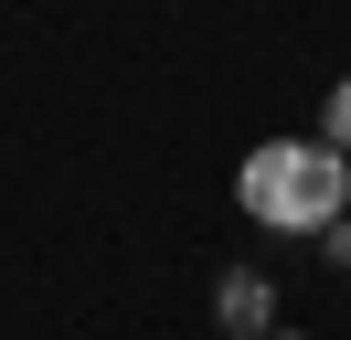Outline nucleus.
<instances>
[{
    "label": "nucleus",
    "mask_w": 351,
    "mask_h": 340,
    "mask_svg": "<svg viewBox=\"0 0 351 340\" xmlns=\"http://www.w3.org/2000/svg\"><path fill=\"white\" fill-rule=\"evenodd\" d=\"M234 202H245V223L308 234V245H319V234L351 212V160H341L330 138H266V149H245Z\"/></svg>",
    "instance_id": "f257e3e1"
},
{
    "label": "nucleus",
    "mask_w": 351,
    "mask_h": 340,
    "mask_svg": "<svg viewBox=\"0 0 351 340\" xmlns=\"http://www.w3.org/2000/svg\"><path fill=\"white\" fill-rule=\"evenodd\" d=\"M213 319H223L234 340H266V330H277V287H266V266H223V276H213Z\"/></svg>",
    "instance_id": "f03ea898"
},
{
    "label": "nucleus",
    "mask_w": 351,
    "mask_h": 340,
    "mask_svg": "<svg viewBox=\"0 0 351 340\" xmlns=\"http://www.w3.org/2000/svg\"><path fill=\"white\" fill-rule=\"evenodd\" d=\"M319 138H330V149H341V160H351V75L330 85V106H319Z\"/></svg>",
    "instance_id": "7ed1b4c3"
},
{
    "label": "nucleus",
    "mask_w": 351,
    "mask_h": 340,
    "mask_svg": "<svg viewBox=\"0 0 351 340\" xmlns=\"http://www.w3.org/2000/svg\"><path fill=\"white\" fill-rule=\"evenodd\" d=\"M319 255H330V266H351V212H341V223L319 234Z\"/></svg>",
    "instance_id": "20e7f679"
},
{
    "label": "nucleus",
    "mask_w": 351,
    "mask_h": 340,
    "mask_svg": "<svg viewBox=\"0 0 351 340\" xmlns=\"http://www.w3.org/2000/svg\"><path fill=\"white\" fill-rule=\"evenodd\" d=\"M266 340H298V330H266Z\"/></svg>",
    "instance_id": "39448f33"
}]
</instances>
